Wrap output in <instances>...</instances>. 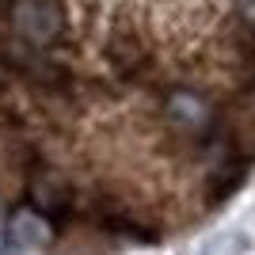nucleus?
I'll use <instances>...</instances> for the list:
<instances>
[{
	"mask_svg": "<svg viewBox=\"0 0 255 255\" xmlns=\"http://www.w3.org/2000/svg\"><path fill=\"white\" fill-rule=\"evenodd\" d=\"M46 233H50V221H46L38 210L23 206V210L11 213V240H15V244H42Z\"/></svg>",
	"mask_w": 255,
	"mask_h": 255,
	"instance_id": "1",
	"label": "nucleus"
},
{
	"mask_svg": "<svg viewBox=\"0 0 255 255\" xmlns=\"http://www.w3.org/2000/svg\"><path fill=\"white\" fill-rule=\"evenodd\" d=\"M0 252H4V240H0Z\"/></svg>",
	"mask_w": 255,
	"mask_h": 255,
	"instance_id": "2",
	"label": "nucleus"
}]
</instances>
